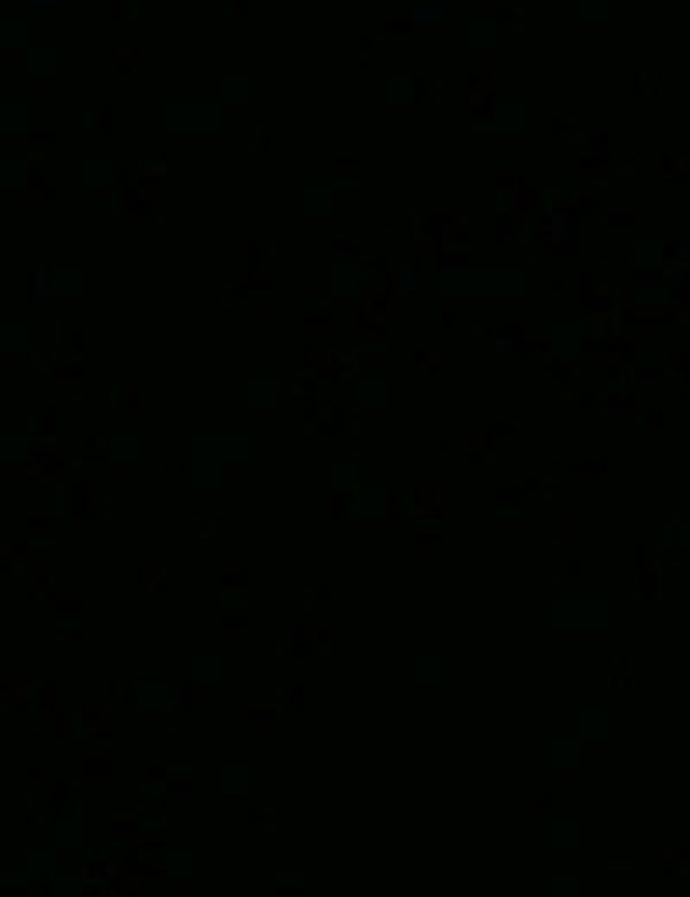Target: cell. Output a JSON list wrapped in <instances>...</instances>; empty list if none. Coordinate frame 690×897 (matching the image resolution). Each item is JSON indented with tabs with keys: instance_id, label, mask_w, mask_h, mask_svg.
Returning <instances> with one entry per match:
<instances>
[{
	"instance_id": "cell-7",
	"label": "cell",
	"mask_w": 690,
	"mask_h": 897,
	"mask_svg": "<svg viewBox=\"0 0 690 897\" xmlns=\"http://www.w3.org/2000/svg\"><path fill=\"white\" fill-rule=\"evenodd\" d=\"M249 766L242 763H224L221 766V777H217V787H221V804L224 807H242L249 804L245 794H249Z\"/></svg>"
},
{
	"instance_id": "cell-31",
	"label": "cell",
	"mask_w": 690,
	"mask_h": 897,
	"mask_svg": "<svg viewBox=\"0 0 690 897\" xmlns=\"http://www.w3.org/2000/svg\"><path fill=\"white\" fill-rule=\"evenodd\" d=\"M311 363H314V366H325V363H331V349H328V345H318V349H311Z\"/></svg>"
},
{
	"instance_id": "cell-25",
	"label": "cell",
	"mask_w": 690,
	"mask_h": 897,
	"mask_svg": "<svg viewBox=\"0 0 690 897\" xmlns=\"http://www.w3.org/2000/svg\"><path fill=\"white\" fill-rule=\"evenodd\" d=\"M493 435H497V438H518V435H521V421H500V425L493 428Z\"/></svg>"
},
{
	"instance_id": "cell-17",
	"label": "cell",
	"mask_w": 690,
	"mask_h": 897,
	"mask_svg": "<svg viewBox=\"0 0 690 897\" xmlns=\"http://www.w3.org/2000/svg\"><path fill=\"white\" fill-rule=\"evenodd\" d=\"M335 300H331V290H307L304 294V311L307 314H331Z\"/></svg>"
},
{
	"instance_id": "cell-35",
	"label": "cell",
	"mask_w": 690,
	"mask_h": 897,
	"mask_svg": "<svg viewBox=\"0 0 690 897\" xmlns=\"http://www.w3.org/2000/svg\"><path fill=\"white\" fill-rule=\"evenodd\" d=\"M618 663V670H628V659H614ZM611 684H625V677H618L614 670H611Z\"/></svg>"
},
{
	"instance_id": "cell-29",
	"label": "cell",
	"mask_w": 690,
	"mask_h": 897,
	"mask_svg": "<svg viewBox=\"0 0 690 897\" xmlns=\"http://www.w3.org/2000/svg\"><path fill=\"white\" fill-rule=\"evenodd\" d=\"M221 635L224 639H249V628H245V621L242 625H221Z\"/></svg>"
},
{
	"instance_id": "cell-22",
	"label": "cell",
	"mask_w": 690,
	"mask_h": 897,
	"mask_svg": "<svg viewBox=\"0 0 690 897\" xmlns=\"http://www.w3.org/2000/svg\"><path fill=\"white\" fill-rule=\"evenodd\" d=\"M76 756H80V763H107V759H110V749H87V742H83V749H80Z\"/></svg>"
},
{
	"instance_id": "cell-21",
	"label": "cell",
	"mask_w": 690,
	"mask_h": 897,
	"mask_svg": "<svg viewBox=\"0 0 690 897\" xmlns=\"http://www.w3.org/2000/svg\"><path fill=\"white\" fill-rule=\"evenodd\" d=\"M304 600L307 607H325L331 600V587H304Z\"/></svg>"
},
{
	"instance_id": "cell-4",
	"label": "cell",
	"mask_w": 690,
	"mask_h": 897,
	"mask_svg": "<svg viewBox=\"0 0 690 897\" xmlns=\"http://www.w3.org/2000/svg\"><path fill=\"white\" fill-rule=\"evenodd\" d=\"M221 673H224V666H221V656H211V652H200L194 656V666H190V673L183 677V687L187 691H194L197 698H217L221 691Z\"/></svg>"
},
{
	"instance_id": "cell-30",
	"label": "cell",
	"mask_w": 690,
	"mask_h": 897,
	"mask_svg": "<svg viewBox=\"0 0 690 897\" xmlns=\"http://www.w3.org/2000/svg\"><path fill=\"white\" fill-rule=\"evenodd\" d=\"M277 307L273 304H249V318H273Z\"/></svg>"
},
{
	"instance_id": "cell-36",
	"label": "cell",
	"mask_w": 690,
	"mask_h": 897,
	"mask_svg": "<svg viewBox=\"0 0 690 897\" xmlns=\"http://www.w3.org/2000/svg\"><path fill=\"white\" fill-rule=\"evenodd\" d=\"M56 0H28V7H52Z\"/></svg>"
},
{
	"instance_id": "cell-6",
	"label": "cell",
	"mask_w": 690,
	"mask_h": 897,
	"mask_svg": "<svg viewBox=\"0 0 690 897\" xmlns=\"http://www.w3.org/2000/svg\"><path fill=\"white\" fill-rule=\"evenodd\" d=\"M580 756H584V746L580 739H552V777L556 780H577L580 777Z\"/></svg>"
},
{
	"instance_id": "cell-15",
	"label": "cell",
	"mask_w": 690,
	"mask_h": 897,
	"mask_svg": "<svg viewBox=\"0 0 690 897\" xmlns=\"http://www.w3.org/2000/svg\"><path fill=\"white\" fill-rule=\"evenodd\" d=\"M497 528L500 532H521L525 528V507L514 500H500L497 507Z\"/></svg>"
},
{
	"instance_id": "cell-19",
	"label": "cell",
	"mask_w": 690,
	"mask_h": 897,
	"mask_svg": "<svg viewBox=\"0 0 690 897\" xmlns=\"http://www.w3.org/2000/svg\"><path fill=\"white\" fill-rule=\"evenodd\" d=\"M163 580H166V570H163V566H149V570H142L138 591H142V594H156V591L163 587Z\"/></svg>"
},
{
	"instance_id": "cell-11",
	"label": "cell",
	"mask_w": 690,
	"mask_h": 897,
	"mask_svg": "<svg viewBox=\"0 0 690 897\" xmlns=\"http://www.w3.org/2000/svg\"><path fill=\"white\" fill-rule=\"evenodd\" d=\"M414 694L438 698L442 694V656H418L414 659Z\"/></svg>"
},
{
	"instance_id": "cell-1",
	"label": "cell",
	"mask_w": 690,
	"mask_h": 897,
	"mask_svg": "<svg viewBox=\"0 0 690 897\" xmlns=\"http://www.w3.org/2000/svg\"><path fill=\"white\" fill-rule=\"evenodd\" d=\"M552 639L556 642H600V639H607V600H556L552 604Z\"/></svg>"
},
{
	"instance_id": "cell-18",
	"label": "cell",
	"mask_w": 690,
	"mask_h": 897,
	"mask_svg": "<svg viewBox=\"0 0 690 897\" xmlns=\"http://www.w3.org/2000/svg\"><path fill=\"white\" fill-rule=\"evenodd\" d=\"M438 363H442V352H438V349H428V345H425V349L414 352V370H418V373H432V370H438Z\"/></svg>"
},
{
	"instance_id": "cell-20",
	"label": "cell",
	"mask_w": 690,
	"mask_h": 897,
	"mask_svg": "<svg viewBox=\"0 0 690 897\" xmlns=\"http://www.w3.org/2000/svg\"><path fill=\"white\" fill-rule=\"evenodd\" d=\"M194 777V766L190 763H166V766H159V780L166 784V780H190Z\"/></svg>"
},
{
	"instance_id": "cell-37",
	"label": "cell",
	"mask_w": 690,
	"mask_h": 897,
	"mask_svg": "<svg viewBox=\"0 0 690 897\" xmlns=\"http://www.w3.org/2000/svg\"><path fill=\"white\" fill-rule=\"evenodd\" d=\"M307 3H328V0H307Z\"/></svg>"
},
{
	"instance_id": "cell-14",
	"label": "cell",
	"mask_w": 690,
	"mask_h": 897,
	"mask_svg": "<svg viewBox=\"0 0 690 897\" xmlns=\"http://www.w3.org/2000/svg\"><path fill=\"white\" fill-rule=\"evenodd\" d=\"M407 31L414 35H438L442 31V7H432V3H421L407 14Z\"/></svg>"
},
{
	"instance_id": "cell-34",
	"label": "cell",
	"mask_w": 690,
	"mask_h": 897,
	"mask_svg": "<svg viewBox=\"0 0 690 897\" xmlns=\"http://www.w3.org/2000/svg\"><path fill=\"white\" fill-rule=\"evenodd\" d=\"M632 866V859H614V856H607V870H628Z\"/></svg>"
},
{
	"instance_id": "cell-8",
	"label": "cell",
	"mask_w": 690,
	"mask_h": 897,
	"mask_svg": "<svg viewBox=\"0 0 690 897\" xmlns=\"http://www.w3.org/2000/svg\"><path fill=\"white\" fill-rule=\"evenodd\" d=\"M607 728H611V718L607 711H580V725H577V739L584 746V752H600L607 749Z\"/></svg>"
},
{
	"instance_id": "cell-23",
	"label": "cell",
	"mask_w": 690,
	"mask_h": 897,
	"mask_svg": "<svg viewBox=\"0 0 690 897\" xmlns=\"http://www.w3.org/2000/svg\"><path fill=\"white\" fill-rule=\"evenodd\" d=\"M552 884H556V887H552L556 894H577V891H580V877H556Z\"/></svg>"
},
{
	"instance_id": "cell-16",
	"label": "cell",
	"mask_w": 690,
	"mask_h": 897,
	"mask_svg": "<svg viewBox=\"0 0 690 897\" xmlns=\"http://www.w3.org/2000/svg\"><path fill=\"white\" fill-rule=\"evenodd\" d=\"M245 821L252 828H263V832H273V821H277V811L273 807H263V804H249L245 807Z\"/></svg>"
},
{
	"instance_id": "cell-9",
	"label": "cell",
	"mask_w": 690,
	"mask_h": 897,
	"mask_svg": "<svg viewBox=\"0 0 690 897\" xmlns=\"http://www.w3.org/2000/svg\"><path fill=\"white\" fill-rule=\"evenodd\" d=\"M580 821L556 818L552 821V859L556 863H577L580 856Z\"/></svg>"
},
{
	"instance_id": "cell-3",
	"label": "cell",
	"mask_w": 690,
	"mask_h": 897,
	"mask_svg": "<svg viewBox=\"0 0 690 897\" xmlns=\"http://www.w3.org/2000/svg\"><path fill=\"white\" fill-rule=\"evenodd\" d=\"M128 707H135L138 725H166L170 711L176 707L170 680L166 677H135V698Z\"/></svg>"
},
{
	"instance_id": "cell-32",
	"label": "cell",
	"mask_w": 690,
	"mask_h": 897,
	"mask_svg": "<svg viewBox=\"0 0 690 897\" xmlns=\"http://www.w3.org/2000/svg\"><path fill=\"white\" fill-rule=\"evenodd\" d=\"M300 884H304L300 873H284V877H277V887H300Z\"/></svg>"
},
{
	"instance_id": "cell-28",
	"label": "cell",
	"mask_w": 690,
	"mask_h": 897,
	"mask_svg": "<svg viewBox=\"0 0 690 897\" xmlns=\"http://www.w3.org/2000/svg\"><path fill=\"white\" fill-rule=\"evenodd\" d=\"M42 780H45V763H42V759H31V763H28V784L35 787V784H42Z\"/></svg>"
},
{
	"instance_id": "cell-27",
	"label": "cell",
	"mask_w": 690,
	"mask_h": 897,
	"mask_svg": "<svg viewBox=\"0 0 690 897\" xmlns=\"http://www.w3.org/2000/svg\"><path fill=\"white\" fill-rule=\"evenodd\" d=\"M270 135H273V124H263V128L256 131V142H252V149H256V152H266V149H270Z\"/></svg>"
},
{
	"instance_id": "cell-26",
	"label": "cell",
	"mask_w": 690,
	"mask_h": 897,
	"mask_svg": "<svg viewBox=\"0 0 690 897\" xmlns=\"http://www.w3.org/2000/svg\"><path fill=\"white\" fill-rule=\"evenodd\" d=\"M249 732H259V735L277 732V718H249Z\"/></svg>"
},
{
	"instance_id": "cell-2",
	"label": "cell",
	"mask_w": 690,
	"mask_h": 897,
	"mask_svg": "<svg viewBox=\"0 0 690 897\" xmlns=\"http://www.w3.org/2000/svg\"><path fill=\"white\" fill-rule=\"evenodd\" d=\"M338 507L349 511V518L363 528V532H380L391 525L394 518L397 497L387 494L384 487H359L356 497L352 494H338Z\"/></svg>"
},
{
	"instance_id": "cell-5",
	"label": "cell",
	"mask_w": 690,
	"mask_h": 897,
	"mask_svg": "<svg viewBox=\"0 0 690 897\" xmlns=\"http://www.w3.org/2000/svg\"><path fill=\"white\" fill-rule=\"evenodd\" d=\"M384 407H387V384L380 377H363L356 384V404H352L359 421H384L387 418Z\"/></svg>"
},
{
	"instance_id": "cell-10",
	"label": "cell",
	"mask_w": 690,
	"mask_h": 897,
	"mask_svg": "<svg viewBox=\"0 0 690 897\" xmlns=\"http://www.w3.org/2000/svg\"><path fill=\"white\" fill-rule=\"evenodd\" d=\"M277 397H280V384L277 380H252L249 384V418L252 421H273L277 418Z\"/></svg>"
},
{
	"instance_id": "cell-24",
	"label": "cell",
	"mask_w": 690,
	"mask_h": 897,
	"mask_svg": "<svg viewBox=\"0 0 690 897\" xmlns=\"http://www.w3.org/2000/svg\"><path fill=\"white\" fill-rule=\"evenodd\" d=\"M552 800L556 798H552L549 787H539V791H535V811H539V814H549V811H552Z\"/></svg>"
},
{
	"instance_id": "cell-33",
	"label": "cell",
	"mask_w": 690,
	"mask_h": 897,
	"mask_svg": "<svg viewBox=\"0 0 690 897\" xmlns=\"http://www.w3.org/2000/svg\"><path fill=\"white\" fill-rule=\"evenodd\" d=\"M214 532H217V518H207V521H204V528L197 532V538H211Z\"/></svg>"
},
{
	"instance_id": "cell-13",
	"label": "cell",
	"mask_w": 690,
	"mask_h": 897,
	"mask_svg": "<svg viewBox=\"0 0 690 897\" xmlns=\"http://www.w3.org/2000/svg\"><path fill=\"white\" fill-rule=\"evenodd\" d=\"M52 632H56L59 642H76L83 635V611L80 607H56Z\"/></svg>"
},
{
	"instance_id": "cell-12",
	"label": "cell",
	"mask_w": 690,
	"mask_h": 897,
	"mask_svg": "<svg viewBox=\"0 0 690 897\" xmlns=\"http://www.w3.org/2000/svg\"><path fill=\"white\" fill-rule=\"evenodd\" d=\"M331 491L335 494H356L359 491V459L345 456L338 463H331Z\"/></svg>"
}]
</instances>
